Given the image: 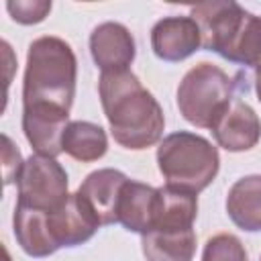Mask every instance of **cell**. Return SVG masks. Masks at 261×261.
<instances>
[{"mask_svg":"<svg viewBox=\"0 0 261 261\" xmlns=\"http://www.w3.org/2000/svg\"><path fill=\"white\" fill-rule=\"evenodd\" d=\"M75 75V55L63 39L39 37L29 45L22 84V130L37 155L55 159L63 151Z\"/></svg>","mask_w":261,"mask_h":261,"instance_id":"cell-1","label":"cell"},{"mask_svg":"<svg viewBox=\"0 0 261 261\" xmlns=\"http://www.w3.org/2000/svg\"><path fill=\"white\" fill-rule=\"evenodd\" d=\"M98 92L110 133L118 145L141 151L161 139L165 128L163 110L130 69L102 71Z\"/></svg>","mask_w":261,"mask_h":261,"instance_id":"cell-2","label":"cell"},{"mask_svg":"<svg viewBox=\"0 0 261 261\" xmlns=\"http://www.w3.org/2000/svg\"><path fill=\"white\" fill-rule=\"evenodd\" d=\"M200 27L202 47L220 57L257 67L261 59V16L247 12L237 2H202L192 8Z\"/></svg>","mask_w":261,"mask_h":261,"instance_id":"cell-3","label":"cell"},{"mask_svg":"<svg viewBox=\"0 0 261 261\" xmlns=\"http://www.w3.org/2000/svg\"><path fill=\"white\" fill-rule=\"evenodd\" d=\"M159 171L169 188L198 194L212 184L218 173V151L204 137L179 130L167 135L157 149Z\"/></svg>","mask_w":261,"mask_h":261,"instance_id":"cell-4","label":"cell"},{"mask_svg":"<svg viewBox=\"0 0 261 261\" xmlns=\"http://www.w3.org/2000/svg\"><path fill=\"white\" fill-rule=\"evenodd\" d=\"M232 100L234 80L208 61L194 65L177 88V108L181 116L200 128H212Z\"/></svg>","mask_w":261,"mask_h":261,"instance_id":"cell-5","label":"cell"},{"mask_svg":"<svg viewBox=\"0 0 261 261\" xmlns=\"http://www.w3.org/2000/svg\"><path fill=\"white\" fill-rule=\"evenodd\" d=\"M16 186H18L16 204L41 212H55L69 198L65 169L53 157H45V155H31L24 161Z\"/></svg>","mask_w":261,"mask_h":261,"instance_id":"cell-6","label":"cell"},{"mask_svg":"<svg viewBox=\"0 0 261 261\" xmlns=\"http://www.w3.org/2000/svg\"><path fill=\"white\" fill-rule=\"evenodd\" d=\"M128 177L118 169L92 171L75 192L100 226L118 222V200Z\"/></svg>","mask_w":261,"mask_h":261,"instance_id":"cell-7","label":"cell"},{"mask_svg":"<svg viewBox=\"0 0 261 261\" xmlns=\"http://www.w3.org/2000/svg\"><path fill=\"white\" fill-rule=\"evenodd\" d=\"M202 45L200 27L192 16H167L155 22L151 31L153 53L163 61H181Z\"/></svg>","mask_w":261,"mask_h":261,"instance_id":"cell-8","label":"cell"},{"mask_svg":"<svg viewBox=\"0 0 261 261\" xmlns=\"http://www.w3.org/2000/svg\"><path fill=\"white\" fill-rule=\"evenodd\" d=\"M210 130L222 149L239 153L249 151L257 145V141L261 139V120L249 104L234 98Z\"/></svg>","mask_w":261,"mask_h":261,"instance_id":"cell-9","label":"cell"},{"mask_svg":"<svg viewBox=\"0 0 261 261\" xmlns=\"http://www.w3.org/2000/svg\"><path fill=\"white\" fill-rule=\"evenodd\" d=\"M90 53L102 71L128 69L135 59V39L120 22H102L90 35Z\"/></svg>","mask_w":261,"mask_h":261,"instance_id":"cell-10","label":"cell"},{"mask_svg":"<svg viewBox=\"0 0 261 261\" xmlns=\"http://www.w3.org/2000/svg\"><path fill=\"white\" fill-rule=\"evenodd\" d=\"M49 232L57 249L61 247H77L94 237L98 230V220L84 206L77 194H69L67 202L55 212L47 214Z\"/></svg>","mask_w":261,"mask_h":261,"instance_id":"cell-11","label":"cell"},{"mask_svg":"<svg viewBox=\"0 0 261 261\" xmlns=\"http://www.w3.org/2000/svg\"><path fill=\"white\" fill-rule=\"evenodd\" d=\"M155 208L157 188L128 179L118 200V222L130 232L147 234L155 220Z\"/></svg>","mask_w":261,"mask_h":261,"instance_id":"cell-12","label":"cell"},{"mask_svg":"<svg viewBox=\"0 0 261 261\" xmlns=\"http://www.w3.org/2000/svg\"><path fill=\"white\" fill-rule=\"evenodd\" d=\"M196 216V194H188L169 186L157 188V208L151 230H190L194 226Z\"/></svg>","mask_w":261,"mask_h":261,"instance_id":"cell-13","label":"cell"},{"mask_svg":"<svg viewBox=\"0 0 261 261\" xmlns=\"http://www.w3.org/2000/svg\"><path fill=\"white\" fill-rule=\"evenodd\" d=\"M226 212L239 228L261 230V175H245L232 184L226 196Z\"/></svg>","mask_w":261,"mask_h":261,"instance_id":"cell-14","label":"cell"},{"mask_svg":"<svg viewBox=\"0 0 261 261\" xmlns=\"http://www.w3.org/2000/svg\"><path fill=\"white\" fill-rule=\"evenodd\" d=\"M47 214L49 212L33 210L20 204H16L14 208V216H12L14 237L20 249L31 257H47L57 251V245L53 243L49 232Z\"/></svg>","mask_w":261,"mask_h":261,"instance_id":"cell-15","label":"cell"},{"mask_svg":"<svg viewBox=\"0 0 261 261\" xmlns=\"http://www.w3.org/2000/svg\"><path fill=\"white\" fill-rule=\"evenodd\" d=\"M196 253V232L151 230L143 234V255L147 261H192Z\"/></svg>","mask_w":261,"mask_h":261,"instance_id":"cell-16","label":"cell"},{"mask_svg":"<svg viewBox=\"0 0 261 261\" xmlns=\"http://www.w3.org/2000/svg\"><path fill=\"white\" fill-rule=\"evenodd\" d=\"M108 149V139L102 126L88 120H73L63 135V151L75 161L90 163L100 159Z\"/></svg>","mask_w":261,"mask_h":261,"instance_id":"cell-17","label":"cell"},{"mask_svg":"<svg viewBox=\"0 0 261 261\" xmlns=\"http://www.w3.org/2000/svg\"><path fill=\"white\" fill-rule=\"evenodd\" d=\"M202 261H247V253L234 234L220 232L208 239Z\"/></svg>","mask_w":261,"mask_h":261,"instance_id":"cell-18","label":"cell"},{"mask_svg":"<svg viewBox=\"0 0 261 261\" xmlns=\"http://www.w3.org/2000/svg\"><path fill=\"white\" fill-rule=\"evenodd\" d=\"M6 10L10 12L12 20H16L20 24H35V22H41L49 14L51 2H47V0H10V2H6Z\"/></svg>","mask_w":261,"mask_h":261,"instance_id":"cell-19","label":"cell"},{"mask_svg":"<svg viewBox=\"0 0 261 261\" xmlns=\"http://www.w3.org/2000/svg\"><path fill=\"white\" fill-rule=\"evenodd\" d=\"M22 159H20V151L14 147V143L10 141L8 135H2V173H4V186L14 184L20 175L22 169Z\"/></svg>","mask_w":261,"mask_h":261,"instance_id":"cell-20","label":"cell"},{"mask_svg":"<svg viewBox=\"0 0 261 261\" xmlns=\"http://www.w3.org/2000/svg\"><path fill=\"white\" fill-rule=\"evenodd\" d=\"M255 90H257V96L261 102V73H255Z\"/></svg>","mask_w":261,"mask_h":261,"instance_id":"cell-21","label":"cell"}]
</instances>
